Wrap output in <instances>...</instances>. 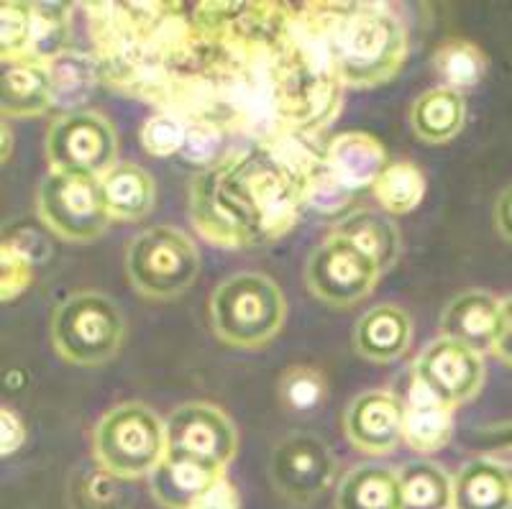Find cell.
<instances>
[{
  "label": "cell",
  "instance_id": "6da1fadb",
  "mask_svg": "<svg viewBox=\"0 0 512 509\" xmlns=\"http://www.w3.org/2000/svg\"><path fill=\"white\" fill-rule=\"evenodd\" d=\"M100 85L185 126L326 162L349 0L85 3ZM233 149V146H231ZM239 149V146H236Z\"/></svg>",
  "mask_w": 512,
  "mask_h": 509
},
{
  "label": "cell",
  "instance_id": "7a4b0ae2",
  "mask_svg": "<svg viewBox=\"0 0 512 509\" xmlns=\"http://www.w3.org/2000/svg\"><path fill=\"white\" fill-rule=\"evenodd\" d=\"M318 167L264 146L228 151L192 180V226L228 251L280 241L308 213V182Z\"/></svg>",
  "mask_w": 512,
  "mask_h": 509
},
{
  "label": "cell",
  "instance_id": "3957f363",
  "mask_svg": "<svg viewBox=\"0 0 512 509\" xmlns=\"http://www.w3.org/2000/svg\"><path fill=\"white\" fill-rule=\"evenodd\" d=\"M408 52V29L387 3L351 0L341 31V72L349 90H372L395 80Z\"/></svg>",
  "mask_w": 512,
  "mask_h": 509
},
{
  "label": "cell",
  "instance_id": "277c9868",
  "mask_svg": "<svg viewBox=\"0 0 512 509\" xmlns=\"http://www.w3.org/2000/svg\"><path fill=\"white\" fill-rule=\"evenodd\" d=\"M287 300L272 277L239 272L223 279L210 297V323L233 348H262L282 330Z\"/></svg>",
  "mask_w": 512,
  "mask_h": 509
},
{
  "label": "cell",
  "instance_id": "5b68a950",
  "mask_svg": "<svg viewBox=\"0 0 512 509\" xmlns=\"http://www.w3.org/2000/svg\"><path fill=\"white\" fill-rule=\"evenodd\" d=\"M167 453V423L144 402L111 407L93 428L95 461L118 479H149Z\"/></svg>",
  "mask_w": 512,
  "mask_h": 509
},
{
  "label": "cell",
  "instance_id": "8992f818",
  "mask_svg": "<svg viewBox=\"0 0 512 509\" xmlns=\"http://www.w3.org/2000/svg\"><path fill=\"white\" fill-rule=\"evenodd\" d=\"M126 341V315L103 292H75L52 315V343L62 361L100 366L116 359Z\"/></svg>",
  "mask_w": 512,
  "mask_h": 509
},
{
  "label": "cell",
  "instance_id": "52a82bcc",
  "mask_svg": "<svg viewBox=\"0 0 512 509\" xmlns=\"http://www.w3.org/2000/svg\"><path fill=\"white\" fill-rule=\"evenodd\" d=\"M200 272L198 246L175 226H152L128 243V282L149 300H175L195 284Z\"/></svg>",
  "mask_w": 512,
  "mask_h": 509
},
{
  "label": "cell",
  "instance_id": "ba28073f",
  "mask_svg": "<svg viewBox=\"0 0 512 509\" xmlns=\"http://www.w3.org/2000/svg\"><path fill=\"white\" fill-rule=\"evenodd\" d=\"M36 215L54 236L70 243L98 241L113 223L100 177L49 172L36 190Z\"/></svg>",
  "mask_w": 512,
  "mask_h": 509
},
{
  "label": "cell",
  "instance_id": "9c48e42d",
  "mask_svg": "<svg viewBox=\"0 0 512 509\" xmlns=\"http://www.w3.org/2000/svg\"><path fill=\"white\" fill-rule=\"evenodd\" d=\"M47 162L52 172L103 177L118 159L113 123L95 110L62 113L47 131Z\"/></svg>",
  "mask_w": 512,
  "mask_h": 509
},
{
  "label": "cell",
  "instance_id": "30bf717a",
  "mask_svg": "<svg viewBox=\"0 0 512 509\" xmlns=\"http://www.w3.org/2000/svg\"><path fill=\"white\" fill-rule=\"evenodd\" d=\"M379 277L382 269L377 261L338 233L318 243L305 261L308 290L331 307H351L367 300Z\"/></svg>",
  "mask_w": 512,
  "mask_h": 509
},
{
  "label": "cell",
  "instance_id": "8fae6325",
  "mask_svg": "<svg viewBox=\"0 0 512 509\" xmlns=\"http://www.w3.org/2000/svg\"><path fill=\"white\" fill-rule=\"evenodd\" d=\"M338 458L326 440L305 430L287 433L269 456V481L292 504H310L336 481Z\"/></svg>",
  "mask_w": 512,
  "mask_h": 509
},
{
  "label": "cell",
  "instance_id": "7c38bea8",
  "mask_svg": "<svg viewBox=\"0 0 512 509\" xmlns=\"http://www.w3.org/2000/svg\"><path fill=\"white\" fill-rule=\"evenodd\" d=\"M423 392L433 394L448 407H461L472 402L484 387V359L466 343L448 336H438L413 364V382Z\"/></svg>",
  "mask_w": 512,
  "mask_h": 509
},
{
  "label": "cell",
  "instance_id": "4fadbf2b",
  "mask_svg": "<svg viewBox=\"0 0 512 509\" xmlns=\"http://www.w3.org/2000/svg\"><path fill=\"white\" fill-rule=\"evenodd\" d=\"M169 451L228 469L239 451V433L231 417L208 402H187L164 417Z\"/></svg>",
  "mask_w": 512,
  "mask_h": 509
},
{
  "label": "cell",
  "instance_id": "5bb4252c",
  "mask_svg": "<svg viewBox=\"0 0 512 509\" xmlns=\"http://www.w3.org/2000/svg\"><path fill=\"white\" fill-rule=\"evenodd\" d=\"M344 435L356 451L387 456L405 443V400L390 389L356 394L344 412Z\"/></svg>",
  "mask_w": 512,
  "mask_h": 509
},
{
  "label": "cell",
  "instance_id": "9a60e30c",
  "mask_svg": "<svg viewBox=\"0 0 512 509\" xmlns=\"http://www.w3.org/2000/svg\"><path fill=\"white\" fill-rule=\"evenodd\" d=\"M502 325V300L487 290L459 292L443 307L441 336L472 346L474 351H495Z\"/></svg>",
  "mask_w": 512,
  "mask_h": 509
},
{
  "label": "cell",
  "instance_id": "2e32d148",
  "mask_svg": "<svg viewBox=\"0 0 512 509\" xmlns=\"http://www.w3.org/2000/svg\"><path fill=\"white\" fill-rule=\"evenodd\" d=\"M223 476H228V469L223 466L169 451L157 471L149 476V489L159 507L192 509V504Z\"/></svg>",
  "mask_w": 512,
  "mask_h": 509
},
{
  "label": "cell",
  "instance_id": "e0dca14e",
  "mask_svg": "<svg viewBox=\"0 0 512 509\" xmlns=\"http://www.w3.org/2000/svg\"><path fill=\"white\" fill-rule=\"evenodd\" d=\"M413 346V318L397 305H377L359 318L354 348L372 364H395Z\"/></svg>",
  "mask_w": 512,
  "mask_h": 509
},
{
  "label": "cell",
  "instance_id": "ac0fdd59",
  "mask_svg": "<svg viewBox=\"0 0 512 509\" xmlns=\"http://www.w3.org/2000/svg\"><path fill=\"white\" fill-rule=\"evenodd\" d=\"M326 162L338 180L354 192L377 185L384 169L392 164L382 141L372 134H364V131L333 136L328 141Z\"/></svg>",
  "mask_w": 512,
  "mask_h": 509
},
{
  "label": "cell",
  "instance_id": "d6986e66",
  "mask_svg": "<svg viewBox=\"0 0 512 509\" xmlns=\"http://www.w3.org/2000/svg\"><path fill=\"white\" fill-rule=\"evenodd\" d=\"M54 108L52 77L47 64L21 59L8 62L0 77V113L3 118H36Z\"/></svg>",
  "mask_w": 512,
  "mask_h": 509
},
{
  "label": "cell",
  "instance_id": "ffe728a7",
  "mask_svg": "<svg viewBox=\"0 0 512 509\" xmlns=\"http://www.w3.org/2000/svg\"><path fill=\"white\" fill-rule=\"evenodd\" d=\"M454 407L443 405L433 394L410 384L405 400V446L415 453H438L454 438Z\"/></svg>",
  "mask_w": 512,
  "mask_h": 509
},
{
  "label": "cell",
  "instance_id": "44dd1931",
  "mask_svg": "<svg viewBox=\"0 0 512 509\" xmlns=\"http://www.w3.org/2000/svg\"><path fill=\"white\" fill-rule=\"evenodd\" d=\"M454 509H512V476L487 456L466 461L454 476Z\"/></svg>",
  "mask_w": 512,
  "mask_h": 509
},
{
  "label": "cell",
  "instance_id": "7402d4cb",
  "mask_svg": "<svg viewBox=\"0 0 512 509\" xmlns=\"http://www.w3.org/2000/svg\"><path fill=\"white\" fill-rule=\"evenodd\" d=\"M105 205L113 220L136 223L152 213L157 200L154 177L134 162H118L100 177Z\"/></svg>",
  "mask_w": 512,
  "mask_h": 509
},
{
  "label": "cell",
  "instance_id": "603a6c76",
  "mask_svg": "<svg viewBox=\"0 0 512 509\" xmlns=\"http://www.w3.org/2000/svg\"><path fill=\"white\" fill-rule=\"evenodd\" d=\"M466 123L464 95L451 87H431L410 108L413 134L425 144H446L461 134Z\"/></svg>",
  "mask_w": 512,
  "mask_h": 509
},
{
  "label": "cell",
  "instance_id": "cb8c5ba5",
  "mask_svg": "<svg viewBox=\"0 0 512 509\" xmlns=\"http://www.w3.org/2000/svg\"><path fill=\"white\" fill-rule=\"evenodd\" d=\"M336 509H402L400 474L382 463H361L338 481Z\"/></svg>",
  "mask_w": 512,
  "mask_h": 509
},
{
  "label": "cell",
  "instance_id": "d4e9b609",
  "mask_svg": "<svg viewBox=\"0 0 512 509\" xmlns=\"http://www.w3.org/2000/svg\"><path fill=\"white\" fill-rule=\"evenodd\" d=\"M47 70L52 77L54 108H62L64 113L82 110V103H88L100 87V72L93 52L67 49L47 64Z\"/></svg>",
  "mask_w": 512,
  "mask_h": 509
},
{
  "label": "cell",
  "instance_id": "484cf974",
  "mask_svg": "<svg viewBox=\"0 0 512 509\" xmlns=\"http://www.w3.org/2000/svg\"><path fill=\"white\" fill-rule=\"evenodd\" d=\"M333 233L349 238L364 254L372 256L382 274L395 267L397 256H400V231L387 213L356 210V213L346 215Z\"/></svg>",
  "mask_w": 512,
  "mask_h": 509
},
{
  "label": "cell",
  "instance_id": "4316f807",
  "mask_svg": "<svg viewBox=\"0 0 512 509\" xmlns=\"http://www.w3.org/2000/svg\"><path fill=\"white\" fill-rule=\"evenodd\" d=\"M402 509H454V476L433 461H410L400 471Z\"/></svg>",
  "mask_w": 512,
  "mask_h": 509
},
{
  "label": "cell",
  "instance_id": "83f0119b",
  "mask_svg": "<svg viewBox=\"0 0 512 509\" xmlns=\"http://www.w3.org/2000/svg\"><path fill=\"white\" fill-rule=\"evenodd\" d=\"M433 70L443 80V87L464 95L487 77L489 59L474 41L446 39L433 54Z\"/></svg>",
  "mask_w": 512,
  "mask_h": 509
},
{
  "label": "cell",
  "instance_id": "f1b7e54d",
  "mask_svg": "<svg viewBox=\"0 0 512 509\" xmlns=\"http://www.w3.org/2000/svg\"><path fill=\"white\" fill-rule=\"evenodd\" d=\"M372 192L387 215H408L423 203L425 174L415 162H392Z\"/></svg>",
  "mask_w": 512,
  "mask_h": 509
},
{
  "label": "cell",
  "instance_id": "f546056e",
  "mask_svg": "<svg viewBox=\"0 0 512 509\" xmlns=\"http://www.w3.org/2000/svg\"><path fill=\"white\" fill-rule=\"evenodd\" d=\"M72 6L70 3H34V31H31V62L49 64L70 47Z\"/></svg>",
  "mask_w": 512,
  "mask_h": 509
},
{
  "label": "cell",
  "instance_id": "4dcf8cb0",
  "mask_svg": "<svg viewBox=\"0 0 512 509\" xmlns=\"http://www.w3.org/2000/svg\"><path fill=\"white\" fill-rule=\"evenodd\" d=\"M280 402L292 412H313L315 407L323 405L328 394L326 374L315 366L297 364L282 371L280 376Z\"/></svg>",
  "mask_w": 512,
  "mask_h": 509
},
{
  "label": "cell",
  "instance_id": "1f68e13d",
  "mask_svg": "<svg viewBox=\"0 0 512 509\" xmlns=\"http://www.w3.org/2000/svg\"><path fill=\"white\" fill-rule=\"evenodd\" d=\"M34 31V3L6 0L0 6V59L3 64L29 59Z\"/></svg>",
  "mask_w": 512,
  "mask_h": 509
},
{
  "label": "cell",
  "instance_id": "d6a6232c",
  "mask_svg": "<svg viewBox=\"0 0 512 509\" xmlns=\"http://www.w3.org/2000/svg\"><path fill=\"white\" fill-rule=\"evenodd\" d=\"M356 192L338 180L328 162L313 169L308 182V210L320 218H333V215H349L346 210L354 205Z\"/></svg>",
  "mask_w": 512,
  "mask_h": 509
},
{
  "label": "cell",
  "instance_id": "836d02e7",
  "mask_svg": "<svg viewBox=\"0 0 512 509\" xmlns=\"http://www.w3.org/2000/svg\"><path fill=\"white\" fill-rule=\"evenodd\" d=\"M187 126L177 121L175 116H164V113H154L144 121L139 131V144L149 157L167 159L180 157L182 146H185Z\"/></svg>",
  "mask_w": 512,
  "mask_h": 509
},
{
  "label": "cell",
  "instance_id": "e575fe53",
  "mask_svg": "<svg viewBox=\"0 0 512 509\" xmlns=\"http://www.w3.org/2000/svg\"><path fill=\"white\" fill-rule=\"evenodd\" d=\"M228 151H231V141L223 131L213 126H187L185 146H182L180 157L187 164L208 169L221 162Z\"/></svg>",
  "mask_w": 512,
  "mask_h": 509
},
{
  "label": "cell",
  "instance_id": "d590c367",
  "mask_svg": "<svg viewBox=\"0 0 512 509\" xmlns=\"http://www.w3.org/2000/svg\"><path fill=\"white\" fill-rule=\"evenodd\" d=\"M34 267L36 261L13 243H0V297L11 302L24 295L34 282Z\"/></svg>",
  "mask_w": 512,
  "mask_h": 509
},
{
  "label": "cell",
  "instance_id": "8d00e7d4",
  "mask_svg": "<svg viewBox=\"0 0 512 509\" xmlns=\"http://www.w3.org/2000/svg\"><path fill=\"white\" fill-rule=\"evenodd\" d=\"M474 438L484 446V456L500 463L502 469L512 476V423L489 425L474 433Z\"/></svg>",
  "mask_w": 512,
  "mask_h": 509
},
{
  "label": "cell",
  "instance_id": "74e56055",
  "mask_svg": "<svg viewBox=\"0 0 512 509\" xmlns=\"http://www.w3.org/2000/svg\"><path fill=\"white\" fill-rule=\"evenodd\" d=\"M26 443V425L13 407H0V453L13 456Z\"/></svg>",
  "mask_w": 512,
  "mask_h": 509
},
{
  "label": "cell",
  "instance_id": "f35d334b",
  "mask_svg": "<svg viewBox=\"0 0 512 509\" xmlns=\"http://www.w3.org/2000/svg\"><path fill=\"white\" fill-rule=\"evenodd\" d=\"M192 509H241V494L228 476L218 479L208 492L192 504Z\"/></svg>",
  "mask_w": 512,
  "mask_h": 509
},
{
  "label": "cell",
  "instance_id": "ab89813d",
  "mask_svg": "<svg viewBox=\"0 0 512 509\" xmlns=\"http://www.w3.org/2000/svg\"><path fill=\"white\" fill-rule=\"evenodd\" d=\"M502 364L512 366V295L502 300V325L500 336H497L495 351H492Z\"/></svg>",
  "mask_w": 512,
  "mask_h": 509
},
{
  "label": "cell",
  "instance_id": "60d3db41",
  "mask_svg": "<svg viewBox=\"0 0 512 509\" xmlns=\"http://www.w3.org/2000/svg\"><path fill=\"white\" fill-rule=\"evenodd\" d=\"M495 226L505 241L512 243V185L500 192L495 205Z\"/></svg>",
  "mask_w": 512,
  "mask_h": 509
},
{
  "label": "cell",
  "instance_id": "b9f144b4",
  "mask_svg": "<svg viewBox=\"0 0 512 509\" xmlns=\"http://www.w3.org/2000/svg\"><path fill=\"white\" fill-rule=\"evenodd\" d=\"M0 136H3V164H6L13 154V136H11V126H8V121L0 123Z\"/></svg>",
  "mask_w": 512,
  "mask_h": 509
}]
</instances>
